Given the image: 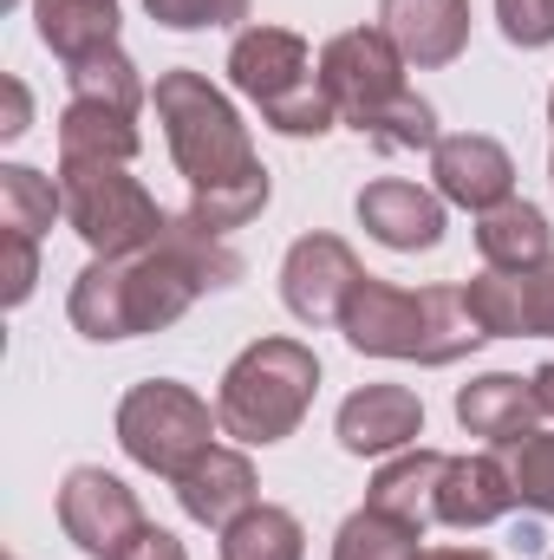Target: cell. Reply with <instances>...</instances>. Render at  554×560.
<instances>
[{
  "label": "cell",
  "instance_id": "obj_1",
  "mask_svg": "<svg viewBox=\"0 0 554 560\" xmlns=\"http://www.w3.org/2000/svg\"><path fill=\"white\" fill-rule=\"evenodd\" d=\"M242 280V255L203 229L196 215H170V229L157 235V248L125 255V261H105L92 255V268L72 280V326L99 346L112 339H138V332H163L176 326L203 293H222Z\"/></svg>",
  "mask_w": 554,
  "mask_h": 560
},
{
  "label": "cell",
  "instance_id": "obj_2",
  "mask_svg": "<svg viewBox=\"0 0 554 560\" xmlns=\"http://www.w3.org/2000/svg\"><path fill=\"white\" fill-rule=\"evenodd\" d=\"M346 346L353 352H372V359H412V365H457L463 352H476L489 332L476 326L463 287H392V280L366 275L346 319H339Z\"/></svg>",
  "mask_w": 554,
  "mask_h": 560
},
{
  "label": "cell",
  "instance_id": "obj_3",
  "mask_svg": "<svg viewBox=\"0 0 554 560\" xmlns=\"http://www.w3.org/2000/svg\"><path fill=\"white\" fill-rule=\"evenodd\" d=\"M150 105H157L163 143H170V156H176V170H183L189 196L222 189V183H242V176H255V170H262V156H255V143H249L242 112H235V105H229V98H222L196 66H170V72L157 79Z\"/></svg>",
  "mask_w": 554,
  "mask_h": 560
},
{
  "label": "cell",
  "instance_id": "obj_4",
  "mask_svg": "<svg viewBox=\"0 0 554 560\" xmlns=\"http://www.w3.org/2000/svg\"><path fill=\"white\" fill-rule=\"evenodd\" d=\"M320 392V359L300 339H255L216 392V418L235 443H280L313 411Z\"/></svg>",
  "mask_w": 554,
  "mask_h": 560
},
{
  "label": "cell",
  "instance_id": "obj_5",
  "mask_svg": "<svg viewBox=\"0 0 554 560\" xmlns=\"http://www.w3.org/2000/svg\"><path fill=\"white\" fill-rule=\"evenodd\" d=\"M59 196L72 235L105 261L157 248V235L170 229V209H157V196L131 176V163H59Z\"/></svg>",
  "mask_w": 554,
  "mask_h": 560
},
{
  "label": "cell",
  "instance_id": "obj_6",
  "mask_svg": "<svg viewBox=\"0 0 554 560\" xmlns=\"http://www.w3.org/2000/svg\"><path fill=\"white\" fill-rule=\"evenodd\" d=\"M216 411L189 392V385H176V378H143L125 392V405H118V450L150 469V476H183L196 456H209L216 450Z\"/></svg>",
  "mask_w": 554,
  "mask_h": 560
},
{
  "label": "cell",
  "instance_id": "obj_7",
  "mask_svg": "<svg viewBox=\"0 0 554 560\" xmlns=\"http://www.w3.org/2000/svg\"><path fill=\"white\" fill-rule=\"evenodd\" d=\"M320 85L339 105V125H353L359 138H372L385 125V112L412 92L405 85V52L379 33V26H346L320 46Z\"/></svg>",
  "mask_w": 554,
  "mask_h": 560
},
{
  "label": "cell",
  "instance_id": "obj_8",
  "mask_svg": "<svg viewBox=\"0 0 554 560\" xmlns=\"http://www.w3.org/2000/svg\"><path fill=\"white\" fill-rule=\"evenodd\" d=\"M59 528L79 555L92 560H118L143 528V509H138V489L99 463H79L66 482H59Z\"/></svg>",
  "mask_w": 554,
  "mask_h": 560
},
{
  "label": "cell",
  "instance_id": "obj_9",
  "mask_svg": "<svg viewBox=\"0 0 554 560\" xmlns=\"http://www.w3.org/2000/svg\"><path fill=\"white\" fill-rule=\"evenodd\" d=\"M359 280H366L359 255L339 235H320L313 229L280 261V300H287V313L300 326H339L346 306H353V293H359Z\"/></svg>",
  "mask_w": 554,
  "mask_h": 560
},
{
  "label": "cell",
  "instance_id": "obj_10",
  "mask_svg": "<svg viewBox=\"0 0 554 560\" xmlns=\"http://www.w3.org/2000/svg\"><path fill=\"white\" fill-rule=\"evenodd\" d=\"M430 176H437V196L470 209V215H489L496 202L516 196V156L483 131H457V138H437L430 150Z\"/></svg>",
  "mask_w": 554,
  "mask_h": 560
},
{
  "label": "cell",
  "instance_id": "obj_11",
  "mask_svg": "<svg viewBox=\"0 0 554 560\" xmlns=\"http://www.w3.org/2000/svg\"><path fill=\"white\" fill-rule=\"evenodd\" d=\"M307 79H320V66H313V52H307L300 33H287V26H242L235 33V46H229V85L242 98H255L262 112L280 105L287 92H300Z\"/></svg>",
  "mask_w": 554,
  "mask_h": 560
},
{
  "label": "cell",
  "instance_id": "obj_12",
  "mask_svg": "<svg viewBox=\"0 0 554 560\" xmlns=\"http://www.w3.org/2000/svg\"><path fill=\"white\" fill-rule=\"evenodd\" d=\"M359 229L379 248H399V255L437 248L443 242V196L437 189H417L405 176H379V183L359 189Z\"/></svg>",
  "mask_w": 554,
  "mask_h": 560
},
{
  "label": "cell",
  "instance_id": "obj_13",
  "mask_svg": "<svg viewBox=\"0 0 554 560\" xmlns=\"http://www.w3.org/2000/svg\"><path fill=\"white\" fill-rule=\"evenodd\" d=\"M379 33L405 52V66L437 72L470 46V0H379Z\"/></svg>",
  "mask_w": 554,
  "mask_h": 560
},
{
  "label": "cell",
  "instance_id": "obj_14",
  "mask_svg": "<svg viewBox=\"0 0 554 560\" xmlns=\"http://www.w3.org/2000/svg\"><path fill=\"white\" fill-rule=\"evenodd\" d=\"M542 418L549 411L535 398V378H522V372H483V378H470L457 392V423L470 436H483L489 450H509V443L535 436Z\"/></svg>",
  "mask_w": 554,
  "mask_h": 560
},
{
  "label": "cell",
  "instance_id": "obj_15",
  "mask_svg": "<svg viewBox=\"0 0 554 560\" xmlns=\"http://www.w3.org/2000/svg\"><path fill=\"white\" fill-rule=\"evenodd\" d=\"M333 430H339V450H353V456H392L424 436V405L412 385H366L339 405Z\"/></svg>",
  "mask_w": 554,
  "mask_h": 560
},
{
  "label": "cell",
  "instance_id": "obj_16",
  "mask_svg": "<svg viewBox=\"0 0 554 560\" xmlns=\"http://www.w3.org/2000/svg\"><path fill=\"white\" fill-rule=\"evenodd\" d=\"M255 463L242 456V450H209V456H196L183 476H176V502H183V515L189 522H203V528H229V522H242L249 509H255Z\"/></svg>",
  "mask_w": 554,
  "mask_h": 560
},
{
  "label": "cell",
  "instance_id": "obj_17",
  "mask_svg": "<svg viewBox=\"0 0 554 560\" xmlns=\"http://www.w3.org/2000/svg\"><path fill=\"white\" fill-rule=\"evenodd\" d=\"M516 509V482L509 463L476 450V456H450L443 463V489H437V522L443 528H489Z\"/></svg>",
  "mask_w": 554,
  "mask_h": 560
},
{
  "label": "cell",
  "instance_id": "obj_18",
  "mask_svg": "<svg viewBox=\"0 0 554 560\" xmlns=\"http://www.w3.org/2000/svg\"><path fill=\"white\" fill-rule=\"evenodd\" d=\"M476 248H483V268H496V275H529V268H549L554 261V229L535 202L509 196V202H496L489 215H476Z\"/></svg>",
  "mask_w": 554,
  "mask_h": 560
},
{
  "label": "cell",
  "instance_id": "obj_19",
  "mask_svg": "<svg viewBox=\"0 0 554 560\" xmlns=\"http://www.w3.org/2000/svg\"><path fill=\"white\" fill-rule=\"evenodd\" d=\"M443 450H399L379 476H372V489H366V509H379V515H399V522H412V528H430L437 522V489H443Z\"/></svg>",
  "mask_w": 554,
  "mask_h": 560
},
{
  "label": "cell",
  "instance_id": "obj_20",
  "mask_svg": "<svg viewBox=\"0 0 554 560\" xmlns=\"http://www.w3.org/2000/svg\"><path fill=\"white\" fill-rule=\"evenodd\" d=\"M33 26H39L46 52L79 66V59L118 46V0H33Z\"/></svg>",
  "mask_w": 554,
  "mask_h": 560
},
{
  "label": "cell",
  "instance_id": "obj_21",
  "mask_svg": "<svg viewBox=\"0 0 554 560\" xmlns=\"http://www.w3.org/2000/svg\"><path fill=\"white\" fill-rule=\"evenodd\" d=\"M138 118L112 105H66L59 112V163H131L138 156Z\"/></svg>",
  "mask_w": 554,
  "mask_h": 560
},
{
  "label": "cell",
  "instance_id": "obj_22",
  "mask_svg": "<svg viewBox=\"0 0 554 560\" xmlns=\"http://www.w3.org/2000/svg\"><path fill=\"white\" fill-rule=\"evenodd\" d=\"M216 548H222V560H300L307 555V528L275 502H255L242 522L222 528Z\"/></svg>",
  "mask_w": 554,
  "mask_h": 560
},
{
  "label": "cell",
  "instance_id": "obj_23",
  "mask_svg": "<svg viewBox=\"0 0 554 560\" xmlns=\"http://www.w3.org/2000/svg\"><path fill=\"white\" fill-rule=\"evenodd\" d=\"M53 215H66L59 183L39 176V170H26V163H0V229L39 242V235L53 229Z\"/></svg>",
  "mask_w": 554,
  "mask_h": 560
},
{
  "label": "cell",
  "instance_id": "obj_24",
  "mask_svg": "<svg viewBox=\"0 0 554 560\" xmlns=\"http://www.w3.org/2000/svg\"><path fill=\"white\" fill-rule=\"evenodd\" d=\"M66 79H72V98H79V105H112V112H125V118L143 112V79L118 46H105V52L66 66Z\"/></svg>",
  "mask_w": 554,
  "mask_h": 560
},
{
  "label": "cell",
  "instance_id": "obj_25",
  "mask_svg": "<svg viewBox=\"0 0 554 560\" xmlns=\"http://www.w3.org/2000/svg\"><path fill=\"white\" fill-rule=\"evenodd\" d=\"M424 528L399 522V515H379V509H359L339 522V541H333V560H424Z\"/></svg>",
  "mask_w": 554,
  "mask_h": 560
},
{
  "label": "cell",
  "instance_id": "obj_26",
  "mask_svg": "<svg viewBox=\"0 0 554 560\" xmlns=\"http://www.w3.org/2000/svg\"><path fill=\"white\" fill-rule=\"evenodd\" d=\"M509 482H516V502L554 515V430H535L522 443H509Z\"/></svg>",
  "mask_w": 554,
  "mask_h": 560
},
{
  "label": "cell",
  "instance_id": "obj_27",
  "mask_svg": "<svg viewBox=\"0 0 554 560\" xmlns=\"http://www.w3.org/2000/svg\"><path fill=\"white\" fill-rule=\"evenodd\" d=\"M143 13L170 33H203V26H235L249 20V0H143Z\"/></svg>",
  "mask_w": 554,
  "mask_h": 560
},
{
  "label": "cell",
  "instance_id": "obj_28",
  "mask_svg": "<svg viewBox=\"0 0 554 560\" xmlns=\"http://www.w3.org/2000/svg\"><path fill=\"white\" fill-rule=\"evenodd\" d=\"M379 150H437V112H430V98H417L405 92L392 112H385V125L372 131Z\"/></svg>",
  "mask_w": 554,
  "mask_h": 560
},
{
  "label": "cell",
  "instance_id": "obj_29",
  "mask_svg": "<svg viewBox=\"0 0 554 560\" xmlns=\"http://www.w3.org/2000/svg\"><path fill=\"white\" fill-rule=\"evenodd\" d=\"M496 20H503V39L522 52L554 46V0H496Z\"/></svg>",
  "mask_w": 554,
  "mask_h": 560
},
{
  "label": "cell",
  "instance_id": "obj_30",
  "mask_svg": "<svg viewBox=\"0 0 554 560\" xmlns=\"http://www.w3.org/2000/svg\"><path fill=\"white\" fill-rule=\"evenodd\" d=\"M0 255H7V268H0V300L7 306H26V293H33V280H39V242L33 235H0Z\"/></svg>",
  "mask_w": 554,
  "mask_h": 560
},
{
  "label": "cell",
  "instance_id": "obj_31",
  "mask_svg": "<svg viewBox=\"0 0 554 560\" xmlns=\"http://www.w3.org/2000/svg\"><path fill=\"white\" fill-rule=\"evenodd\" d=\"M516 280H522V326H529V339H554V261L529 268Z\"/></svg>",
  "mask_w": 554,
  "mask_h": 560
},
{
  "label": "cell",
  "instance_id": "obj_32",
  "mask_svg": "<svg viewBox=\"0 0 554 560\" xmlns=\"http://www.w3.org/2000/svg\"><path fill=\"white\" fill-rule=\"evenodd\" d=\"M118 560H189V555H183V541H176L170 528H143V535Z\"/></svg>",
  "mask_w": 554,
  "mask_h": 560
},
{
  "label": "cell",
  "instance_id": "obj_33",
  "mask_svg": "<svg viewBox=\"0 0 554 560\" xmlns=\"http://www.w3.org/2000/svg\"><path fill=\"white\" fill-rule=\"evenodd\" d=\"M0 92H7V118H0V138H20V131H26V118H33V92H26L20 79H0Z\"/></svg>",
  "mask_w": 554,
  "mask_h": 560
},
{
  "label": "cell",
  "instance_id": "obj_34",
  "mask_svg": "<svg viewBox=\"0 0 554 560\" xmlns=\"http://www.w3.org/2000/svg\"><path fill=\"white\" fill-rule=\"evenodd\" d=\"M535 398H542V411L554 418V359L549 365H535Z\"/></svg>",
  "mask_w": 554,
  "mask_h": 560
},
{
  "label": "cell",
  "instance_id": "obj_35",
  "mask_svg": "<svg viewBox=\"0 0 554 560\" xmlns=\"http://www.w3.org/2000/svg\"><path fill=\"white\" fill-rule=\"evenodd\" d=\"M424 560H496L489 548H430Z\"/></svg>",
  "mask_w": 554,
  "mask_h": 560
},
{
  "label": "cell",
  "instance_id": "obj_36",
  "mask_svg": "<svg viewBox=\"0 0 554 560\" xmlns=\"http://www.w3.org/2000/svg\"><path fill=\"white\" fill-rule=\"evenodd\" d=\"M549 125H554V92H549ZM549 170H554V163H549Z\"/></svg>",
  "mask_w": 554,
  "mask_h": 560
},
{
  "label": "cell",
  "instance_id": "obj_37",
  "mask_svg": "<svg viewBox=\"0 0 554 560\" xmlns=\"http://www.w3.org/2000/svg\"><path fill=\"white\" fill-rule=\"evenodd\" d=\"M0 7H20V0H0Z\"/></svg>",
  "mask_w": 554,
  "mask_h": 560
}]
</instances>
